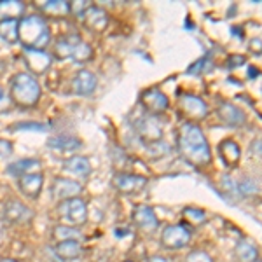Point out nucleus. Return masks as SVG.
Instances as JSON below:
<instances>
[{
	"label": "nucleus",
	"mask_w": 262,
	"mask_h": 262,
	"mask_svg": "<svg viewBox=\"0 0 262 262\" xmlns=\"http://www.w3.org/2000/svg\"><path fill=\"white\" fill-rule=\"evenodd\" d=\"M219 150H221L222 161L227 164V166H236L239 163V158H242V149L234 140H224L221 145H219Z\"/></svg>",
	"instance_id": "nucleus-23"
},
{
	"label": "nucleus",
	"mask_w": 262,
	"mask_h": 262,
	"mask_svg": "<svg viewBox=\"0 0 262 262\" xmlns=\"http://www.w3.org/2000/svg\"><path fill=\"white\" fill-rule=\"evenodd\" d=\"M25 12V4L18 0H0V21L19 19Z\"/></svg>",
	"instance_id": "nucleus-24"
},
{
	"label": "nucleus",
	"mask_w": 262,
	"mask_h": 262,
	"mask_svg": "<svg viewBox=\"0 0 262 262\" xmlns=\"http://www.w3.org/2000/svg\"><path fill=\"white\" fill-rule=\"evenodd\" d=\"M257 262H262V260H257Z\"/></svg>",
	"instance_id": "nucleus-35"
},
{
	"label": "nucleus",
	"mask_w": 262,
	"mask_h": 262,
	"mask_svg": "<svg viewBox=\"0 0 262 262\" xmlns=\"http://www.w3.org/2000/svg\"><path fill=\"white\" fill-rule=\"evenodd\" d=\"M81 192H82V185L72 179H67V177H56L53 180V185H51V194L58 201L77 198Z\"/></svg>",
	"instance_id": "nucleus-10"
},
{
	"label": "nucleus",
	"mask_w": 262,
	"mask_h": 262,
	"mask_svg": "<svg viewBox=\"0 0 262 262\" xmlns=\"http://www.w3.org/2000/svg\"><path fill=\"white\" fill-rule=\"evenodd\" d=\"M19 191L30 200H37L44 187V175L42 173H32V175H25L18 179Z\"/></svg>",
	"instance_id": "nucleus-15"
},
{
	"label": "nucleus",
	"mask_w": 262,
	"mask_h": 262,
	"mask_svg": "<svg viewBox=\"0 0 262 262\" xmlns=\"http://www.w3.org/2000/svg\"><path fill=\"white\" fill-rule=\"evenodd\" d=\"M42 14L51 16V18H65L72 12V4L65 0H49V2L40 6Z\"/></svg>",
	"instance_id": "nucleus-22"
},
{
	"label": "nucleus",
	"mask_w": 262,
	"mask_h": 262,
	"mask_svg": "<svg viewBox=\"0 0 262 262\" xmlns=\"http://www.w3.org/2000/svg\"><path fill=\"white\" fill-rule=\"evenodd\" d=\"M179 105H180L182 114L187 116V117H191V119H194V121L205 119L206 112H208L205 101H203L201 98H198L196 95H191V93H182Z\"/></svg>",
	"instance_id": "nucleus-9"
},
{
	"label": "nucleus",
	"mask_w": 262,
	"mask_h": 262,
	"mask_svg": "<svg viewBox=\"0 0 262 262\" xmlns=\"http://www.w3.org/2000/svg\"><path fill=\"white\" fill-rule=\"evenodd\" d=\"M4 217L11 224H27L33 219V212L18 200H9L4 206Z\"/></svg>",
	"instance_id": "nucleus-13"
},
{
	"label": "nucleus",
	"mask_w": 262,
	"mask_h": 262,
	"mask_svg": "<svg viewBox=\"0 0 262 262\" xmlns=\"http://www.w3.org/2000/svg\"><path fill=\"white\" fill-rule=\"evenodd\" d=\"M98 86V79L90 70H79L72 81V90L79 96H90Z\"/></svg>",
	"instance_id": "nucleus-14"
},
{
	"label": "nucleus",
	"mask_w": 262,
	"mask_h": 262,
	"mask_svg": "<svg viewBox=\"0 0 262 262\" xmlns=\"http://www.w3.org/2000/svg\"><path fill=\"white\" fill-rule=\"evenodd\" d=\"M18 23H19V19L0 21V39L6 40L7 44H16V42H19Z\"/></svg>",
	"instance_id": "nucleus-26"
},
{
	"label": "nucleus",
	"mask_w": 262,
	"mask_h": 262,
	"mask_svg": "<svg viewBox=\"0 0 262 262\" xmlns=\"http://www.w3.org/2000/svg\"><path fill=\"white\" fill-rule=\"evenodd\" d=\"M137 131L140 138L149 145V143H159L163 137V129L159 121L154 116H145L137 122Z\"/></svg>",
	"instance_id": "nucleus-11"
},
{
	"label": "nucleus",
	"mask_w": 262,
	"mask_h": 262,
	"mask_svg": "<svg viewBox=\"0 0 262 262\" xmlns=\"http://www.w3.org/2000/svg\"><path fill=\"white\" fill-rule=\"evenodd\" d=\"M56 212L63 221L72 224L74 227L82 226L88 221V205L81 198H70V200L60 201V205L56 206Z\"/></svg>",
	"instance_id": "nucleus-5"
},
{
	"label": "nucleus",
	"mask_w": 262,
	"mask_h": 262,
	"mask_svg": "<svg viewBox=\"0 0 262 262\" xmlns=\"http://www.w3.org/2000/svg\"><path fill=\"white\" fill-rule=\"evenodd\" d=\"M140 101H142L143 108L149 111L152 116L166 112L168 107H170V100H168V96L164 95L161 90H158V88H150V90L143 91L142 96H140Z\"/></svg>",
	"instance_id": "nucleus-7"
},
{
	"label": "nucleus",
	"mask_w": 262,
	"mask_h": 262,
	"mask_svg": "<svg viewBox=\"0 0 262 262\" xmlns=\"http://www.w3.org/2000/svg\"><path fill=\"white\" fill-rule=\"evenodd\" d=\"M12 100L7 96V93L4 91V88L0 86V112H7L11 108Z\"/></svg>",
	"instance_id": "nucleus-31"
},
{
	"label": "nucleus",
	"mask_w": 262,
	"mask_h": 262,
	"mask_svg": "<svg viewBox=\"0 0 262 262\" xmlns=\"http://www.w3.org/2000/svg\"><path fill=\"white\" fill-rule=\"evenodd\" d=\"M53 238L56 239V243L69 242V239L81 242V239H82V232H81L79 227H74V226H56L53 229Z\"/></svg>",
	"instance_id": "nucleus-25"
},
{
	"label": "nucleus",
	"mask_w": 262,
	"mask_h": 262,
	"mask_svg": "<svg viewBox=\"0 0 262 262\" xmlns=\"http://www.w3.org/2000/svg\"><path fill=\"white\" fill-rule=\"evenodd\" d=\"M0 262H18V260H14V259H0Z\"/></svg>",
	"instance_id": "nucleus-34"
},
{
	"label": "nucleus",
	"mask_w": 262,
	"mask_h": 262,
	"mask_svg": "<svg viewBox=\"0 0 262 262\" xmlns=\"http://www.w3.org/2000/svg\"><path fill=\"white\" fill-rule=\"evenodd\" d=\"M12 154V145L7 140H0V158H7Z\"/></svg>",
	"instance_id": "nucleus-32"
},
{
	"label": "nucleus",
	"mask_w": 262,
	"mask_h": 262,
	"mask_svg": "<svg viewBox=\"0 0 262 262\" xmlns=\"http://www.w3.org/2000/svg\"><path fill=\"white\" fill-rule=\"evenodd\" d=\"M42 95V88L39 81L28 72H21L16 74L11 79V100L14 101L18 107L32 108L39 103Z\"/></svg>",
	"instance_id": "nucleus-3"
},
{
	"label": "nucleus",
	"mask_w": 262,
	"mask_h": 262,
	"mask_svg": "<svg viewBox=\"0 0 262 262\" xmlns=\"http://www.w3.org/2000/svg\"><path fill=\"white\" fill-rule=\"evenodd\" d=\"M49 147L53 149H58V150H63V152H72V150H77L79 147L82 145L77 138L74 137H69V135H61V137H56V138H51L48 142Z\"/></svg>",
	"instance_id": "nucleus-28"
},
{
	"label": "nucleus",
	"mask_w": 262,
	"mask_h": 262,
	"mask_svg": "<svg viewBox=\"0 0 262 262\" xmlns=\"http://www.w3.org/2000/svg\"><path fill=\"white\" fill-rule=\"evenodd\" d=\"M177 142H179V150L185 161L194 166H206L212 163L210 145L196 122H182L177 133Z\"/></svg>",
	"instance_id": "nucleus-1"
},
{
	"label": "nucleus",
	"mask_w": 262,
	"mask_h": 262,
	"mask_svg": "<svg viewBox=\"0 0 262 262\" xmlns=\"http://www.w3.org/2000/svg\"><path fill=\"white\" fill-rule=\"evenodd\" d=\"M191 243V231L184 224L166 226L161 232V245L168 250H180Z\"/></svg>",
	"instance_id": "nucleus-6"
},
{
	"label": "nucleus",
	"mask_w": 262,
	"mask_h": 262,
	"mask_svg": "<svg viewBox=\"0 0 262 262\" xmlns=\"http://www.w3.org/2000/svg\"><path fill=\"white\" fill-rule=\"evenodd\" d=\"M185 262H213L212 257L203 250H194L185 257Z\"/></svg>",
	"instance_id": "nucleus-30"
},
{
	"label": "nucleus",
	"mask_w": 262,
	"mask_h": 262,
	"mask_svg": "<svg viewBox=\"0 0 262 262\" xmlns=\"http://www.w3.org/2000/svg\"><path fill=\"white\" fill-rule=\"evenodd\" d=\"M182 215H184V221L185 222H191V224H194V226H198V224L205 222V212H201V210L185 208Z\"/></svg>",
	"instance_id": "nucleus-29"
},
{
	"label": "nucleus",
	"mask_w": 262,
	"mask_h": 262,
	"mask_svg": "<svg viewBox=\"0 0 262 262\" xmlns=\"http://www.w3.org/2000/svg\"><path fill=\"white\" fill-rule=\"evenodd\" d=\"M112 184L121 194H138L145 189L147 179L140 175H131V173H117L114 175Z\"/></svg>",
	"instance_id": "nucleus-8"
},
{
	"label": "nucleus",
	"mask_w": 262,
	"mask_h": 262,
	"mask_svg": "<svg viewBox=\"0 0 262 262\" xmlns=\"http://www.w3.org/2000/svg\"><path fill=\"white\" fill-rule=\"evenodd\" d=\"M18 37L19 42L27 49L42 51L51 40V30L48 21L37 14L23 16V18H19L18 23Z\"/></svg>",
	"instance_id": "nucleus-2"
},
{
	"label": "nucleus",
	"mask_w": 262,
	"mask_h": 262,
	"mask_svg": "<svg viewBox=\"0 0 262 262\" xmlns=\"http://www.w3.org/2000/svg\"><path fill=\"white\" fill-rule=\"evenodd\" d=\"M25 61L28 65V70L33 72V74H42L49 69L51 65V56L44 51H32L27 49V54H25Z\"/></svg>",
	"instance_id": "nucleus-19"
},
{
	"label": "nucleus",
	"mask_w": 262,
	"mask_h": 262,
	"mask_svg": "<svg viewBox=\"0 0 262 262\" xmlns=\"http://www.w3.org/2000/svg\"><path fill=\"white\" fill-rule=\"evenodd\" d=\"M236 255L242 262H257L259 260V250L252 242L248 239H242L236 247Z\"/></svg>",
	"instance_id": "nucleus-27"
},
{
	"label": "nucleus",
	"mask_w": 262,
	"mask_h": 262,
	"mask_svg": "<svg viewBox=\"0 0 262 262\" xmlns=\"http://www.w3.org/2000/svg\"><path fill=\"white\" fill-rule=\"evenodd\" d=\"M149 262H170V260L164 259V257H150Z\"/></svg>",
	"instance_id": "nucleus-33"
},
{
	"label": "nucleus",
	"mask_w": 262,
	"mask_h": 262,
	"mask_svg": "<svg viewBox=\"0 0 262 262\" xmlns=\"http://www.w3.org/2000/svg\"><path fill=\"white\" fill-rule=\"evenodd\" d=\"M42 168V163L39 159H19V161L12 163L7 166V171L9 175H14V177H25V175H32V173H40L39 170Z\"/></svg>",
	"instance_id": "nucleus-20"
},
{
	"label": "nucleus",
	"mask_w": 262,
	"mask_h": 262,
	"mask_svg": "<svg viewBox=\"0 0 262 262\" xmlns=\"http://www.w3.org/2000/svg\"><path fill=\"white\" fill-rule=\"evenodd\" d=\"M54 56L58 60L72 58L75 63H84L93 58V49L79 35H65L58 39L56 44H54Z\"/></svg>",
	"instance_id": "nucleus-4"
},
{
	"label": "nucleus",
	"mask_w": 262,
	"mask_h": 262,
	"mask_svg": "<svg viewBox=\"0 0 262 262\" xmlns=\"http://www.w3.org/2000/svg\"><path fill=\"white\" fill-rule=\"evenodd\" d=\"M133 222H135V226H138L142 231H147V232L156 231L159 226V221H158V217H156V212L147 205H140V206L135 208Z\"/></svg>",
	"instance_id": "nucleus-16"
},
{
	"label": "nucleus",
	"mask_w": 262,
	"mask_h": 262,
	"mask_svg": "<svg viewBox=\"0 0 262 262\" xmlns=\"http://www.w3.org/2000/svg\"><path fill=\"white\" fill-rule=\"evenodd\" d=\"M219 116H221V119L229 126H242L245 122V114L239 111L236 105L227 103V101L221 103V107H219Z\"/></svg>",
	"instance_id": "nucleus-21"
},
{
	"label": "nucleus",
	"mask_w": 262,
	"mask_h": 262,
	"mask_svg": "<svg viewBox=\"0 0 262 262\" xmlns=\"http://www.w3.org/2000/svg\"><path fill=\"white\" fill-rule=\"evenodd\" d=\"M54 253L60 257L61 260H75L79 257H82L84 247L81 242H75V239H69V242H60L54 245Z\"/></svg>",
	"instance_id": "nucleus-18"
},
{
	"label": "nucleus",
	"mask_w": 262,
	"mask_h": 262,
	"mask_svg": "<svg viewBox=\"0 0 262 262\" xmlns=\"http://www.w3.org/2000/svg\"><path fill=\"white\" fill-rule=\"evenodd\" d=\"M81 19L84 27L90 28L91 32H103L108 27V14L98 6H88L82 11Z\"/></svg>",
	"instance_id": "nucleus-12"
},
{
	"label": "nucleus",
	"mask_w": 262,
	"mask_h": 262,
	"mask_svg": "<svg viewBox=\"0 0 262 262\" xmlns=\"http://www.w3.org/2000/svg\"><path fill=\"white\" fill-rule=\"evenodd\" d=\"M126 262H129V260H126Z\"/></svg>",
	"instance_id": "nucleus-36"
},
{
	"label": "nucleus",
	"mask_w": 262,
	"mask_h": 262,
	"mask_svg": "<svg viewBox=\"0 0 262 262\" xmlns=\"http://www.w3.org/2000/svg\"><path fill=\"white\" fill-rule=\"evenodd\" d=\"M63 168L65 171H69L70 175L79 177V179H88L91 175V163L86 156H72V158L67 159L63 163Z\"/></svg>",
	"instance_id": "nucleus-17"
}]
</instances>
